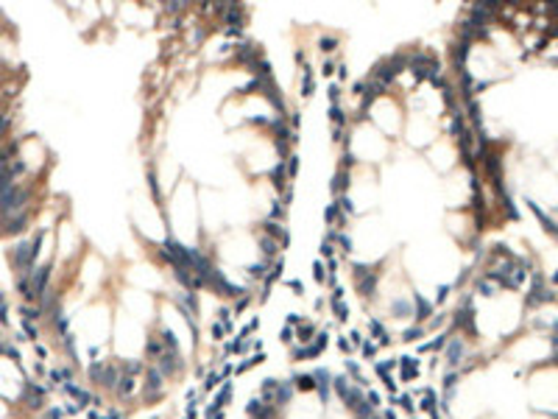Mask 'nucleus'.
<instances>
[{
  "instance_id": "nucleus-47",
  "label": "nucleus",
  "mask_w": 558,
  "mask_h": 419,
  "mask_svg": "<svg viewBox=\"0 0 558 419\" xmlns=\"http://www.w3.org/2000/svg\"><path fill=\"white\" fill-rule=\"evenodd\" d=\"M279 341H293V330H290V327H282V330H279Z\"/></svg>"
},
{
  "instance_id": "nucleus-49",
  "label": "nucleus",
  "mask_w": 558,
  "mask_h": 419,
  "mask_svg": "<svg viewBox=\"0 0 558 419\" xmlns=\"http://www.w3.org/2000/svg\"><path fill=\"white\" fill-rule=\"evenodd\" d=\"M338 243H340V249H343V252H352V241H349L346 235H338Z\"/></svg>"
},
{
  "instance_id": "nucleus-30",
  "label": "nucleus",
  "mask_w": 558,
  "mask_h": 419,
  "mask_svg": "<svg viewBox=\"0 0 558 419\" xmlns=\"http://www.w3.org/2000/svg\"><path fill=\"white\" fill-rule=\"evenodd\" d=\"M262 361H265V355H262V352H260V355H254V358H248L246 363H240V366H237V375H243V372H248V369H251V366H257V363H262Z\"/></svg>"
},
{
  "instance_id": "nucleus-37",
  "label": "nucleus",
  "mask_w": 558,
  "mask_h": 419,
  "mask_svg": "<svg viewBox=\"0 0 558 419\" xmlns=\"http://www.w3.org/2000/svg\"><path fill=\"white\" fill-rule=\"evenodd\" d=\"M335 218H338V204H330L324 210V221L327 224H335Z\"/></svg>"
},
{
  "instance_id": "nucleus-21",
  "label": "nucleus",
  "mask_w": 558,
  "mask_h": 419,
  "mask_svg": "<svg viewBox=\"0 0 558 419\" xmlns=\"http://www.w3.org/2000/svg\"><path fill=\"white\" fill-rule=\"evenodd\" d=\"M399 363H402V380H410V377L419 372V363L413 361V358H402Z\"/></svg>"
},
{
  "instance_id": "nucleus-29",
  "label": "nucleus",
  "mask_w": 558,
  "mask_h": 419,
  "mask_svg": "<svg viewBox=\"0 0 558 419\" xmlns=\"http://www.w3.org/2000/svg\"><path fill=\"white\" fill-rule=\"evenodd\" d=\"M368 327H371V330H374V333H377V338H380V344H388V341H391V338H388V333H385V327H382V324H380V321H377V319H371V321H368Z\"/></svg>"
},
{
  "instance_id": "nucleus-31",
  "label": "nucleus",
  "mask_w": 558,
  "mask_h": 419,
  "mask_svg": "<svg viewBox=\"0 0 558 419\" xmlns=\"http://www.w3.org/2000/svg\"><path fill=\"white\" fill-rule=\"evenodd\" d=\"M148 355L151 358H162V341H159V338H151V341H148Z\"/></svg>"
},
{
  "instance_id": "nucleus-42",
  "label": "nucleus",
  "mask_w": 558,
  "mask_h": 419,
  "mask_svg": "<svg viewBox=\"0 0 558 419\" xmlns=\"http://www.w3.org/2000/svg\"><path fill=\"white\" fill-rule=\"evenodd\" d=\"M366 403L371 405V408H377V405H380V394H377V391H366Z\"/></svg>"
},
{
  "instance_id": "nucleus-11",
  "label": "nucleus",
  "mask_w": 558,
  "mask_h": 419,
  "mask_svg": "<svg viewBox=\"0 0 558 419\" xmlns=\"http://www.w3.org/2000/svg\"><path fill=\"white\" fill-rule=\"evenodd\" d=\"M237 59H240L243 64H248V67H254V64L260 62V48H254V45H240V48H237Z\"/></svg>"
},
{
  "instance_id": "nucleus-14",
  "label": "nucleus",
  "mask_w": 558,
  "mask_h": 419,
  "mask_svg": "<svg viewBox=\"0 0 558 419\" xmlns=\"http://www.w3.org/2000/svg\"><path fill=\"white\" fill-rule=\"evenodd\" d=\"M290 397H293V386H290V383H279V386H276V394H274V408L288 405Z\"/></svg>"
},
{
  "instance_id": "nucleus-34",
  "label": "nucleus",
  "mask_w": 558,
  "mask_h": 419,
  "mask_svg": "<svg viewBox=\"0 0 558 419\" xmlns=\"http://www.w3.org/2000/svg\"><path fill=\"white\" fill-rule=\"evenodd\" d=\"M265 271H268V269H265V263H254V266H248V274H251L254 279L265 277Z\"/></svg>"
},
{
  "instance_id": "nucleus-46",
  "label": "nucleus",
  "mask_w": 558,
  "mask_h": 419,
  "mask_svg": "<svg viewBox=\"0 0 558 419\" xmlns=\"http://www.w3.org/2000/svg\"><path fill=\"white\" fill-rule=\"evenodd\" d=\"M419 335H422V327H413V330H408V333H405V341H416Z\"/></svg>"
},
{
  "instance_id": "nucleus-61",
  "label": "nucleus",
  "mask_w": 558,
  "mask_h": 419,
  "mask_svg": "<svg viewBox=\"0 0 558 419\" xmlns=\"http://www.w3.org/2000/svg\"><path fill=\"white\" fill-rule=\"evenodd\" d=\"M338 347L343 349V352H349V341H346V338H340V341H338Z\"/></svg>"
},
{
  "instance_id": "nucleus-24",
  "label": "nucleus",
  "mask_w": 558,
  "mask_h": 419,
  "mask_svg": "<svg viewBox=\"0 0 558 419\" xmlns=\"http://www.w3.org/2000/svg\"><path fill=\"white\" fill-rule=\"evenodd\" d=\"M433 313V305L427 302V299H422V296H416V319H427Z\"/></svg>"
},
{
  "instance_id": "nucleus-13",
  "label": "nucleus",
  "mask_w": 558,
  "mask_h": 419,
  "mask_svg": "<svg viewBox=\"0 0 558 419\" xmlns=\"http://www.w3.org/2000/svg\"><path fill=\"white\" fill-rule=\"evenodd\" d=\"M223 17H226V22H229V28H240L243 25V8L237 6V3H226V11H223Z\"/></svg>"
},
{
  "instance_id": "nucleus-48",
  "label": "nucleus",
  "mask_w": 558,
  "mask_h": 419,
  "mask_svg": "<svg viewBox=\"0 0 558 419\" xmlns=\"http://www.w3.org/2000/svg\"><path fill=\"white\" fill-rule=\"evenodd\" d=\"M332 252H335V249H332V243H330V241H324V243H321V257H330V260H332Z\"/></svg>"
},
{
  "instance_id": "nucleus-45",
  "label": "nucleus",
  "mask_w": 558,
  "mask_h": 419,
  "mask_svg": "<svg viewBox=\"0 0 558 419\" xmlns=\"http://www.w3.org/2000/svg\"><path fill=\"white\" fill-rule=\"evenodd\" d=\"M374 352H377V344H371V341L363 344V355L366 358H374Z\"/></svg>"
},
{
  "instance_id": "nucleus-28",
  "label": "nucleus",
  "mask_w": 558,
  "mask_h": 419,
  "mask_svg": "<svg viewBox=\"0 0 558 419\" xmlns=\"http://www.w3.org/2000/svg\"><path fill=\"white\" fill-rule=\"evenodd\" d=\"M282 271H285V260H276V263L271 266V271L265 274V285H271L276 277H279V274H282Z\"/></svg>"
},
{
  "instance_id": "nucleus-18",
  "label": "nucleus",
  "mask_w": 558,
  "mask_h": 419,
  "mask_svg": "<svg viewBox=\"0 0 558 419\" xmlns=\"http://www.w3.org/2000/svg\"><path fill=\"white\" fill-rule=\"evenodd\" d=\"M293 386H296L299 391H313L316 389V377L313 375H296L293 377Z\"/></svg>"
},
{
  "instance_id": "nucleus-36",
  "label": "nucleus",
  "mask_w": 558,
  "mask_h": 419,
  "mask_svg": "<svg viewBox=\"0 0 558 419\" xmlns=\"http://www.w3.org/2000/svg\"><path fill=\"white\" fill-rule=\"evenodd\" d=\"M140 369H142V363H140V361H131V363H126V366H123V375L134 377V375H137V372H140Z\"/></svg>"
},
{
  "instance_id": "nucleus-60",
  "label": "nucleus",
  "mask_w": 558,
  "mask_h": 419,
  "mask_svg": "<svg viewBox=\"0 0 558 419\" xmlns=\"http://www.w3.org/2000/svg\"><path fill=\"white\" fill-rule=\"evenodd\" d=\"M290 123H293V129H299V112L290 115Z\"/></svg>"
},
{
  "instance_id": "nucleus-57",
  "label": "nucleus",
  "mask_w": 558,
  "mask_h": 419,
  "mask_svg": "<svg viewBox=\"0 0 558 419\" xmlns=\"http://www.w3.org/2000/svg\"><path fill=\"white\" fill-rule=\"evenodd\" d=\"M321 73H324V76H330V73H335V64H332V62H327L324 67H321Z\"/></svg>"
},
{
  "instance_id": "nucleus-4",
  "label": "nucleus",
  "mask_w": 558,
  "mask_h": 419,
  "mask_svg": "<svg viewBox=\"0 0 558 419\" xmlns=\"http://www.w3.org/2000/svg\"><path fill=\"white\" fill-rule=\"evenodd\" d=\"M162 380H165L162 372L156 369V366H151L148 375H145V397H148V400H156V397H159V394H162V386H165Z\"/></svg>"
},
{
  "instance_id": "nucleus-39",
  "label": "nucleus",
  "mask_w": 558,
  "mask_h": 419,
  "mask_svg": "<svg viewBox=\"0 0 558 419\" xmlns=\"http://www.w3.org/2000/svg\"><path fill=\"white\" fill-rule=\"evenodd\" d=\"M296 171H299V156L290 154L288 156V173H290V176H296Z\"/></svg>"
},
{
  "instance_id": "nucleus-10",
  "label": "nucleus",
  "mask_w": 558,
  "mask_h": 419,
  "mask_svg": "<svg viewBox=\"0 0 558 419\" xmlns=\"http://www.w3.org/2000/svg\"><path fill=\"white\" fill-rule=\"evenodd\" d=\"M262 235H268V238H274V241H282V246H288V232H285L274 218L262 224Z\"/></svg>"
},
{
  "instance_id": "nucleus-44",
  "label": "nucleus",
  "mask_w": 558,
  "mask_h": 419,
  "mask_svg": "<svg viewBox=\"0 0 558 419\" xmlns=\"http://www.w3.org/2000/svg\"><path fill=\"white\" fill-rule=\"evenodd\" d=\"M223 333H226V330H223V324H221V321H218V324H212V338H215V341H221V338H223Z\"/></svg>"
},
{
  "instance_id": "nucleus-32",
  "label": "nucleus",
  "mask_w": 558,
  "mask_h": 419,
  "mask_svg": "<svg viewBox=\"0 0 558 419\" xmlns=\"http://www.w3.org/2000/svg\"><path fill=\"white\" fill-rule=\"evenodd\" d=\"M148 185H151V193H154V199L159 201V199H162V193H159V185H156V173H154V168L148 171Z\"/></svg>"
},
{
  "instance_id": "nucleus-53",
  "label": "nucleus",
  "mask_w": 558,
  "mask_h": 419,
  "mask_svg": "<svg viewBox=\"0 0 558 419\" xmlns=\"http://www.w3.org/2000/svg\"><path fill=\"white\" fill-rule=\"evenodd\" d=\"M313 271H316V279H318V282H324V266L316 263V266H313Z\"/></svg>"
},
{
  "instance_id": "nucleus-54",
  "label": "nucleus",
  "mask_w": 558,
  "mask_h": 419,
  "mask_svg": "<svg viewBox=\"0 0 558 419\" xmlns=\"http://www.w3.org/2000/svg\"><path fill=\"white\" fill-rule=\"evenodd\" d=\"M338 98H340V87H330V101L338 104Z\"/></svg>"
},
{
  "instance_id": "nucleus-6",
  "label": "nucleus",
  "mask_w": 558,
  "mask_h": 419,
  "mask_svg": "<svg viewBox=\"0 0 558 419\" xmlns=\"http://www.w3.org/2000/svg\"><path fill=\"white\" fill-rule=\"evenodd\" d=\"M327 344H330V335H327V333H316L313 344H310V347H304V349H299L296 358H318L327 349Z\"/></svg>"
},
{
  "instance_id": "nucleus-9",
  "label": "nucleus",
  "mask_w": 558,
  "mask_h": 419,
  "mask_svg": "<svg viewBox=\"0 0 558 419\" xmlns=\"http://www.w3.org/2000/svg\"><path fill=\"white\" fill-rule=\"evenodd\" d=\"M156 369L162 372V377L165 375H173V372L179 369V355H176V352H170V349H168V352H162V358H159V366H156Z\"/></svg>"
},
{
  "instance_id": "nucleus-22",
  "label": "nucleus",
  "mask_w": 558,
  "mask_h": 419,
  "mask_svg": "<svg viewBox=\"0 0 558 419\" xmlns=\"http://www.w3.org/2000/svg\"><path fill=\"white\" fill-rule=\"evenodd\" d=\"M349 187V176H346V171H340V173H335V179H332V193H343Z\"/></svg>"
},
{
  "instance_id": "nucleus-26",
  "label": "nucleus",
  "mask_w": 558,
  "mask_h": 419,
  "mask_svg": "<svg viewBox=\"0 0 558 419\" xmlns=\"http://www.w3.org/2000/svg\"><path fill=\"white\" fill-rule=\"evenodd\" d=\"M117 383H120V386H117V391H120V397H128V394H131V391H134V377H128V375H123V377H120V380H117Z\"/></svg>"
},
{
  "instance_id": "nucleus-3",
  "label": "nucleus",
  "mask_w": 558,
  "mask_h": 419,
  "mask_svg": "<svg viewBox=\"0 0 558 419\" xmlns=\"http://www.w3.org/2000/svg\"><path fill=\"white\" fill-rule=\"evenodd\" d=\"M354 277H357V291L363 296H374V285H377V274L368 266H354Z\"/></svg>"
},
{
  "instance_id": "nucleus-40",
  "label": "nucleus",
  "mask_w": 558,
  "mask_h": 419,
  "mask_svg": "<svg viewBox=\"0 0 558 419\" xmlns=\"http://www.w3.org/2000/svg\"><path fill=\"white\" fill-rule=\"evenodd\" d=\"M394 313H396V316H408L410 305H408V302H394Z\"/></svg>"
},
{
  "instance_id": "nucleus-58",
  "label": "nucleus",
  "mask_w": 558,
  "mask_h": 419,
  "mask_svg": "<svg viewBox=\"0 0 558 419\" xmlns=\"http://www.w3.org/2000/svg\"><path fill=\"white\" fill-rule=\"evenodd\" d=\"M0 321H6V302H3V296H0Z\"/></svg>"
},
{
  "instance_id": "nucleus-19",
  "label": "nucleus",
  "mask_w": 558,
  "mask_h": 419,
  "mask_svg": "<svg viewBox=\"0 0 558 419\" xmlns=\"http://www.w3.org/2000/svg\"><path fill=\"white\" fill-rule=\"evenodd\" d=\"M463 352H466L463 344H460L458 338H452V341H449V352H446V358H449V363H458L460 358H463Z\"/></svg>"
},
{
  "instance_id": "nucleus-20",
  "label": "nucleus",
  "mask_w": 558,
  "mask_h": 419,
  "mask_svg": "<svg viewBox=\"0 0 558 419\" xmlns=\"http://www.w3.org/2000/svg\"><path fill=\"white\" fill-rule=\"evenodd\" d=\"M64 389H67V394H73V397H76V400H78V403H81V405H87V403H90V400H92L90 394H87L84 389H78L76 383H64Z\"/></svg>"
},
{
  "instance_id": "nucleus-1",
  "label": "nucleus",
  "mask_w": 558,
  "mask_h": 419,
  "mask_svg": "<svg viewBox=\"0 0 558 419\" xmlns=\"http://www.w3.org/2000/svg\"><path fill=\"white\" fill-rule=\"evenodd\" d=\"M42 238H45V232H36L31 243H20V246L14 249L11 260H14V266L20 269V274H31V271H34V260H36L39 246H42Z\"/></svg>"
},
{
  "instance_id": "nucleus-56",
  "label": "nucleus",
  "mask_w": 558,
  "mask_h": 419,
  "mask_svg": "<svg viewBox=\"0 0 558 419\" xmlns=\"http://www.w3.org/2000/svg\"><path fill=\"white\" fill-rule=\"evenodd\" d=\"M45 419H62V411H59V408H50V411L45 414Z\"/></svg>"
},
{
  "instance_id": "nucleus-5",
  "label": "nucleus",
  "mask_w": 558,
  "mask_h": 419,
  "mask_svg": "<svg viewBox=\"0 0 558 419\" xmlns=\"http://www.w3.org/2000/svg\"><path fill=\"white\" fill-rule=\"evenodd\" d=\"M48 277H50V266H39V269L31 271V288H34L36 299L45 296V291H48Z\"/></svg>"
},
{
  "instance_id": "nucleus-2",
  "label": "nucleus",
  "mask_w": 558,
  "mask_h": 419,
  "mask_svg": "<svg viewBox=\"0 0 558 419\" xmlns=\"http://www.w3.org/2000/svg\"><path fill=\"white\" fill-rule=\"evenodd\" d=\"M207 285H212V288H215L221 296H243V293H246L243 288H237V285L229 282V279L223 277L218 269H212V271H210V277H207Z\"/></svg>"
},
{
  "instance_id": "nucleus-27",
  "label": "nucleus",
  "mask_w": 558,
  "mask_h": 419,
  "mask_svg": "<svg viewBox=\"0 0 558 419\" xmlns=\"http://www.w3.org/2000/svg\"><path fill=\"white\" fill-rule=\"evenodd\" d=\"M330 121L335 123V129H340L343 123H346V118H343V112H340L338 104H332V107H330Z\"/></svg>"
},
{
  "instance_id": "nucleus-51",
  "label": "nucleus",
  "mask_w": 558,
  "mask_h": 419,
  "mask_svg": "<svg viewBox=\"0 0 558 419\" xmlns=\"http://www.w3.org/2000/svg\"><path fill=\"white\" fill-rule=\"evenodd\" d=\"M246 305H248V293H243L240 296V302L234 305V313H240V310H246Z\"/></svg>"
},
{
  "instance_id": "nucleus-16",
  "label": "nucleus",
  "mask_w": 558,
  "mask_h": 419,
  "mask_svg": "<svg viewBox=\"0 0 558 419\" xmlns=\"http://www.w3.org/2000/svg\"><path fill=\"white\" fill-rule=\"evenodd\" d=\"M285 176H288V168H285V159H282V162H276V168L271 171V179H274L276 190H282V187H285Z\"/></svg>"
},
{
  "instance_id": "nucleus-8",
  "label": "nucleus",
  "mask_w": 558,
  "mask_h": 419,
  "mask_svg": "<svg viewBox=\"0 0 558 419\" xmlns=\"http://www.w3.org/2000/svg\"><path fill=\"white\" fill-rule=\"evenodd\" d=\"M25 224H28V215H25V213L11 215V218H6V224H3V232H6V235H20L22 229H25Z\"/></svg>"
},
{
  "instance_id": "nucleus-23",
  "label": "nucleus",
  "mask_w": 558,
  "mask_h": 419,
  "mask_svg": "<svg viewBox=\"0 0 558 419\" xmlns=\"http://www.w3.org/2000/svg\"><path fill=\"white\" fill-rule=\"evenodd\" d=\"M313 90H316V81H313V73L307 70V64H304V81H302V95L304 98H310Z\"/></svg>"
},
{
  "instance_id": "nucleus-33",
  "label": "nucleus",
  "mask_w": 558,
  "mask_h": 419,
  "mask_svg": "<svg viewBox=\"0 0 558 419\" xmlns=\"http://www.w3.org/2000/svg\"><path fill=\"white\" fill-rule=\"evenodd\" d=\"M332 310L338 313V319H340V321H346V319H349V307L343 305V302H332Z\"/></svg>"
},
{
  "instance_id": "nucleus-25",
  "label": "nucleus",
  "mask_w": 558,
  "mask_h": 419,
  "mask_svg": "<svg viewBox=\"0 0 558 419\" xmlns=\"http://www.w3.org/2000/svg\"><path fill=\"white\" fill-rule=\"evenodd\" d=\"M296 335H299V341H302V344H310L313 338H316V327L304 324V327H299V330H296Z\"/></svg>"
},
{
  "instance_id": "nucleus-55",
  "label": "nucleus",
  "mask_w": 558,
  "mask_h": 419,
  "mask_svg": "<svg viewBox=\"0 0 558 419\" xmlns=\"http://www.w3.org/2000/svg\"><path fill=\"white\" fill-rule=\"evenodd\" d=\"M22 327H25V333H28L31 338H36V327L31 324V321H22Z\"/></svg>"
},
{
  "instance_id": "nucleus-41",
  "label": "nucleus",
  "mask_w": 558,
  "mask_h": 419,
  "mask_svg": "<svg viewBox=\"0 0 558 419\" xmlns=\"http://www.w3.org/2000/svg\"><path fill=\"white\" fill-rule=\"evenodd\" d=\"M335 204H338L340 210H343V213H352V210H354V207H352V201H349L346 196H338V201H335Z\"/></svg>"
},
{
  "instance_id": "nucleus-50",
  "label": "nucleus",
  "mask_w": 558,
  "mask_h": 419,
  "mask_svg": "<svg viewBox=\"0 0 558 419\" xmlns=\"http://www.w3.org/2000/svg\"><path fill=\"white\" fill-rule=\"evenodd\" d=\"M354 162H357V159H354V154H352V151H346V154H343V168H352Z\"/></svg>"
},
{
  "instance_id": "nucleus-62",
  "label": "nucleus",
  "mask_w": 558,
  "mask_h": 419,
  "mask_svg": "<svg viewBox=\"0 0 558 419\" xmlns=\"http://www.w3.org/2000/svg\"><path fill=\"white\" fill-rule=\"evenodd\" d=\"M368 419H380V417H368Z\"/></svg>"
},
{
  "instance_id": "nucleus-17",
  "label": "nucleus",
  "mask_w": 558,
  "mask_h": 419,
  "mask_svg": "<svg viewBox=\"0 0 558 419\" xmlns=\"http://www.w3.org/2000/svg\"><path fill=\"white\" fill-rule=\"evenodd\" d=\"M260 246H262V255L265 257H274L276 252H279V241H274L268 235H260Z\"/></svg>"
},
{
  "instance_id": "nucleus-7",
  "label": "nucleus",
  "mask_w": 558,
  "mask_h": 419,
  "mask_svg": "<svg viewBox=\"0 0 558 419\" xmlns=\"http://www.w3.org/2000/svg\"><path fill=\"white\" fill-rule=\"evenodd\" d=\"M248 417L251 419H276V408L262 400H251L248 403Z\"/></svg>"
},
{
  "instance_id": "nucleus-52",
  "label": "nucleus",
  "mask_w": 558,
  "mask_h": 419,
  "mask_svg": "<svg viewBox=\"0 0 558 419\" xmlns=\"http://www.w3.org/2000/svg\"><path fill=\"white\" fill-rule=\"evenodd\" d=\"M257 324H260V319H251V321H248L246 327H243V333H240V335H248V333H251V330H257Z\"/></svg>"
},
{
  "instance_id": "nucleus-59",
  "label": "nucleus",
  "mask_w": 558,
  "mask_h": 419,
  "mask_svg": "<svg viewBox=\"0 0 558 419\" xmlns=\"http://www.w3.org/2000/svg\"><path fill=\"white\" fill-rule=\"evenodd\" d=\"M402 405H405V411H413V400L410 397H402Z\"/></svg>"
},
{
  "instance_id": "nucleus-35",
  "label": "nucleus",
  "mask_w": 558,
  "mask_h": 419,
  "mask_svg": "<svg viewBox=\"0 0 558 419\" xmlns=\"http://www.w3.org/2000/svg\"><path fill=\"white\" fill-rule=\"evenodd\" d=\"M335 45H338V39H335V36H321V50H324V53L335 50Z\"/></svg>"
},
{
  "instance_id": "nucleus-15",
  "label": "nucleus",
  "mask_w": 558,
  "mask_h": 419,
  "mask_svg": "<svg viewBox=\"0 0 558 419\" xmlns=\"http://www.w3.org/2000/svg\"><path fill=\"white\" fill-rule=\"evenodd\" d=\"M98 380H101V386L112 389V386L117 383L120 377H117V369H114V366H104V369H101V377H98Z\"/></svg>"
},
{
  "instance_id": "nucleus-43",
  "label": "nucleus",
  "mask_w": 558,
  "mask_h": 419,
  "mask_svg": "<svg viewBox=\"0 0 558 419\" xmlns=\"http://www.w3.org/2000/svg\"><path fill=\"white\" fill-rule=\"evenodd\" d=\"M218 383H221V375H218V372H212V375H207L204 389H212V386H218Z\"/></svg>"
},
{
  "instance_id": "nucleus-38",
  "label": "nucleus",
  "mask_w": 558,
  "mask_h": 419,
  "mask_svg": "<svg viewBox=\"0 0 558 419\" xmlns=\"http://www.w3.org/2000/svg\"><path fill=\"white\" fill-rule=\"evenodd\" d=\"M466 50H469V42H460L458 50H455V62L463 64V59H466Z\"/></svg>"
},
{
  "instance_id": "nucleus-12",
  "label": "nucleus",
  "mask_w": 558,
  "mask_h": 419,
  "mask_svg": "<svg viewBox=\"0 0 558 419\" xmlns=\"http://www.w3.org/2000/svg\"><path fill=\"white\" fill-rule=\"evenodd\" d=\"M316 389H318V394H321V400H330V383H332V377H330V372H324V369H318L316 375Z\"/></svg>"
}]
</instances>
